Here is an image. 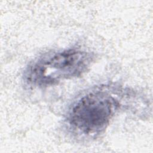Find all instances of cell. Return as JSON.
Returning a JSON list of instances; mask_svg holds the SVG:
<instances>
[{"label": "cell", "instance_id": "1", "mask_svg": "<svg viewBox=\"0 0 153 153\" xmlns=\"http://www.w3.org/2000/svg\"><path fill=\"white\" fill-rule=\"evenodd\" d=\"M93 60L92 54L76 48L46 54L28 66L24 78L32 86L55 85L62 80L82 75L88 69Z\"/></svg>", "mask_w": 153, "mask_h": 153}, {"label": "cell", "instance_id": "2", "mask_svg": "<svg viewBox=\"0 0 153 153\" xmlns=\"http://www.w3.org/2000/svg\"><path fill=\"white\" fill-rule=\"evenodd\" d=\"M119 105L117 97L106 90H93L73 103L67 115V123L76 134H99L109 125Z\"/></svg>", "mask_w": 153, "mask_h": 153}]
</instances>
